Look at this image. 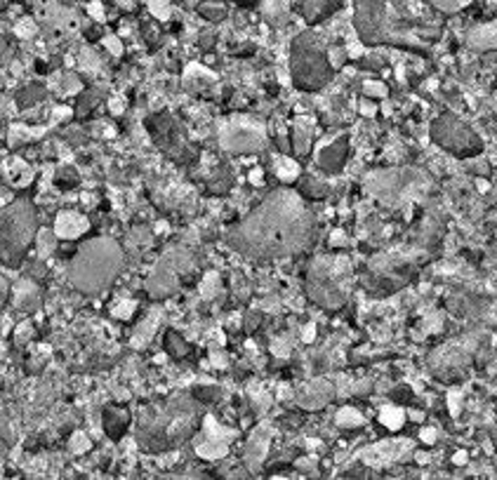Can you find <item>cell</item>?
<instances>
[{"label":"cell","mask_w":497,"mask_h":480,"mask_svg":"<svg viewBox=\"0 0 497 480\" xmlns=\"http://www.w3.org/2000/svg\"><path fill=\"white\" fill-rule=\"evenodd\" d=\"M415 459H418L420 464H427V462H429V457H427V455H422V452H418V455H415Z\"/></svg>","instance_id":"obj_49"},{"label":"cell","mask_w":497,"mask_h":480,"mask_svg":"<svg viewBox=\"0 0 497 480\" xmlns=\"http://www.w3.org/2000/svg\"><path fill=\"white\" fill-rule=\"evenodd\" d=\"M17 36H22V38H29V36H33V33H36V24L33 22H22V26H17Z\"/></svg>","instance_id":"obj_38"},{"label":"cell","mask_w":497,"mask_h":480,"mask_svg":"<svg viewBox=\"0 0 497 480\" xmlns=\"http://www.w3.org/2000/svg\"><path fill=\"white\" fill-rule=\"evenodd\" d=\"M316 337V327L314 325H306V330H304V342H311Z\"/></svg>","instance_id":"obj_46"},{"label":"cell","mask_w":497,"mask_h":480,"mask_svg":"<svg viewBox=\"0 0 497 480\" xmlns=\"http://www.w3.org/2000/svg\"><path fill=\"white\" fill-rule=\"evenodd\" d=\"M467 45L476 52L497 50V19L474 26V29L467 33Z\"/></svg>","instance_id":"obj_17"},{"label":"cell","mask_w":497,"mask_h":480,"mask_svg":"<svg viewBox=\"0 0 497 480\" xmlns=\"http://www.w3.org/2000/svg\"><path fill=\"white\" fill-rule=\"evenodd\" d=\"M342 0H299V12L309 24H318L337 12Z\"/></svg>","instance_id":"obj_18"},{"label":"cell","mask_w":497,"mask_h":480,"mask_svg":"<svg viewBox=\"0 0 497 480\" xmlns=\"http://www.w3.org/2000/svg\"><path fill=\"white\" fill-rule=\"evenodd\" d=\"M165 346H167V351H170L174 358L189 353V344H186L177 332H167V337H165Z\"/></svg>","instance_id":"obj_28"},{"label":"cell","mask_w":497,"mask_h":480,"mask_svg":"<svg viewBox=\"0 0 497 480\" xmlns=\"http://www.w3.org/2000/svg\"><path fill=\"white\" fill-rule=\"evenodd\" d=\"M193 273V257L184 247H172L160 257L153 273L146 280V292L151 299H165L177 292Z\"/></svg>","instance_id":"obj_7"},{"label":"cell","mask_w":497,"mask_h":480,"mask_svg":"<svg viewBox=\"0 0 497 480\" xmlns=\"http://www.w3.org/2000/svg\"><path fill=\"white\" fill-rule=\"evenodd\" d=\"M146 5H149V12L160 22H167L170 19V0H146Z\"/></svg>","instance_id":"obj_29"},{"label":"cell","mask_w":497,"mask_h":480,"mask_svg":"<svg viewBox=\"0 0 497 480\" xmlns=\"http://www.w3.org/2000/svg\"><path fill=\"white\" fill-rule=\"evenodd\" d=\"M5 172H8V170H5ZM5 177H8L10 186L26 188L33 181V170L24 163L22 158H15V160H12V165H10V172L5 174Z\"/></svg>","instance_id":"obj_20"},{"label":"cell","mask_w":497,"mask_h":480,"mask_svg":"<svg viewBox=\"0 0 497 480\" xmlns=\"http://www.w3.org/2000/svg\"><path fill=\"white\" fill-rule=\"evenodd\" d=\"M290 3L292 0H259V10L269 22H283L290 12Z\"/></svg>","instance_id":"obj_21"},{"label":"cell","mask_w":497,"mask_h":480,"mask_svg":"<svg viewBox=\"0 0 497 480\" xmlns=\"http://www.w3.org/2000/svg\"><path fill=\"white\" fill-rule=\"evenodd\" d=\"M111 313L116 316V318H123V320H127L132 313H134V301L130 299H125V301H118L116 306L111 309Z\"/></svg>","instance_id":"obj_32"},{"label":"cell","mask_w":497,"mask_h":480,"mask_svg":"<svg viewBox=\"0 0 497 480\" xmlns=\"http://www.w3.org/2000/svg\"><path fill=\"white\" fill-rule=\"evenodd\" d=\"M36 297H38V290L33 283L29 280H22L17 285V292H15V304H17V309H29V304L36 301Z\"/></svg>","instance_id":"obj_26"},{"label":"cell","mask_w":497,"mask_h":480,"mask_svg":"<svg viewBox=\"0 0 497 480\" xmlns=\"http://www.w3.org/2000/svg\"><path fill=\"white\" fill-rule=\"evenodd\" d=\"M314 238V214L292 188H276L226 231V242L250 259L269 261L299 254Z\"/></svg>","instance_id":"obj_1"},{"label":"cell","mask_w":497,"mask_h":480,"mask_svg":"<svg viewBox=\"0 0 497 480\" xmlns=\"http://www.w3.org/2000/svg\"><path fill=\"white\" fill-rule=\"evenodd\" d=\"M125 261L123 247L113 238H90L69 261V283L83 294H99L116 280Z\"/></svg>","instance_id":"obj_2"},{"label":"cell","mask_w":497,"mask_h":480,"mask_svg":"<svg viewBox=\"0 0 497 480\" xmlns=\"http://www.w3.org/2000/svg\"><path fill=\"white\" fill-rule=\"evenodd\" d=\"M479 188L481 191H488V181H479Z\"/></svg>","instance_id":"obj_51"},{"label":"cell","mask_w":497,"mask_h":480,"mask_svg":"<svg viewBox=\"0 0 497 480\" xmlns=\"http://www.w3.org/2000/svg\"><path fill=\"white\" fill-rule=\"evenodd\" d=\"M453 464H467V452L465 450H460V452H455L453 455Z\"/></svg>","instance_id":"obj_44"},{"label":"cell","mask_w":497,"mask_h":480,"mask_svg":"<svg viewBox=\"0 0 497 480\" xmlns=\"http://www.w3.org/2000/svg\"><path fill=\"white\" fill-rule=\"evenodd\" d=\"M55 238H57V233H38V242H40V254H50L52 249H55Z\"/></svg>","instance_id":"obj_34"},{"label":"cell","mask_w":497,"mask_h":480,"mask_svg":"<svg viewBox=\"0 0 497 480\" xmlns=\"http://www.w3.org/2000/svg\"><path fill=\"white\" fill-rule=\"evenodd\" d=\"M97 94L99 92H95V90H90L87 94H83V99H80V106H78V113H87L92 109V106L97 104Z\"/></svg>","instance_id":"obj_35"},{"label":"cell","mask_w":497,"mask_h":480,"mask_svg":"<svg viewBox=\"0 0 497 480\" xmlns=\"http://www.w3.org/2000/svg\"><path fill=\"white\" fill-rule=\"evenodd\" d=\"M269 445H271V429L266 424H259L245 445V464L250 466V471H257L264 464L269 455Z\"/></svg>","instance_id":"obj_13"},{"label":"cell","mask_w":497,"mask_h":480,"mask_svg":"<svg viewBox=\"0 0 497 480\" xmlns=\"http://www.w3.org/2000/svg\"><path fill=\"white\" fill-rule=\"evenodd\" d=\"M125 106V104H123ZM123 106H120V101H111V109H113V113H120L123 111Z\"/></svg>","instance_id":"obj_48"},{"label":"cell","mask_w":497,"mask_h":480,"mask_svg":"<svg viewBox=\"0 0 497 480\" xmlns=\"http://www.w3.org/2000/svg\"><path fill=\"white\" fill-rule=\"evenodd\" d=\"M411 452H413V441H382L361 452V459H363L368 466L382 469V466L399 462V459L411 455Z\"/></svg>","instance_id":"obj_12"},{"label":"cell","mask_w":497,"mask_h":480,"mask_svg":"<svg viewBox=\"0 0 497 480\" xmlns=\"http://www.w3.org/2000/svg\"><path fill=\"white\" fill-rule=\"evenodd\" d=\"M87 10H90V15L97 19V22H104V8L102 3H90L87 5Z\"/></svg>","instance_id":"obj_41"},{"label":"cell","mask_w":497,"mask_h":480,"mask_svg":"<svg viewBox=\"0 0 497 480\" xmlns=\"http://www.w3.org/2000/svg\"><path fill=\"white\" fill-rule=\"evenodd\" d=\"M273 170H276V177L283 184H292V181L299 179V165L292 158H288V155H276L273 158Z\"/></svg>","instance_id":"obj_22"},{"label":"cell","mask_w":497,"mask_h":480,"mask_svg":"<svg viewBox=\"0 0 497 480\" xmlns=\"http://www.w3.org/2000/svg\"><path fill=\"white\" fill-rule=\"evenodd\" d=\"M104 45L111 50V55H120V52H123V45H120V43H118V38H113V36L106 38V40H104Z\"/></svg>","instance_id":"obj_42"},{"label":"cell","mask_w":497,"mask_h":480,"mask_svg":"<svg viewBox=\"0 0 497 480\" xmlns=\"http://www.w3.org/2000/svg\"><path fill=\"white\" fill-rule=\"evenodd\" d=\"M427 3L443 15H455V12L465 10L467 5H472V0H427Z\"/></svg>","instance_id":"obj_27"},{"label":"cell","mask_w":497,"mask_h":480,"mask_svg":"<svg viewBox=\"0 0 497 480\" xmlns=\"http://www.w3.org/2000/svg\"><path fill=\"white\" fill-rule=\"evenodd\" d=\"M363 415H361L356 408H342L337 412V417H335V424L340 426V429H359V426H363Z\"/></svg>","instance_id":"obj_24"},{"label":"cell","mask_w":497,"mask_h":480,"mask_svg":"<svg viewBox=\"0 0 497 480\" xmlns=\"http://www.w3.org/2000/svg\"><path fill=\"white\" fill-rule=\"evenodd\" d=\"M290 73H292L295 87L304 92L321 90V87L328 85V80L333 78L330 55H328L323 40L316 36L314 31L299 33V36L292 40Z\"/></svg>","instance_id":"obj_3"},{"label":"cell","mask_w":497,"mask_h":480,"mask_svg":"<svg viewBox=\"0 0 497 480\" xmlns=\"http://www.w3.org/2000/svg\"><path fill=\"white\" fill-rule=\"evenodd\" d=\"M311 141H314V120L302 116L295 120L292 125V146H295V153L297 155H304L309 153L311 148Z\"/></svg>","instance_id":"obj_19"},{"label":"cell","mask_w":497,"mask_h":480,"mask_svg":"<svg viewBox=\"0 0 497 480\" xmlns=\"http://www.w3.org/2000/svg\"><path fill=\"white\" fill-rule=\"evenodd\" d=\"M340 242H344V235L335 233V235H333V240H330V245H340Z\"/></svg>","instance_id":"obj_47"},{"label":"cell","mask_w":497,"mask_h":480,"mask_svg":"<svg viewBox=\"0 0 497 480\" xmlns=\"http://www.w3.org/2000/svg\"><path fill=\"white\" fill-rule=\"evenodd\" d=\"M191 429H193V405L174 401L160 415L149 419L144 424V429L139 431V436L146 438V443L158 441V448H170V445L182 443L184 436L191 434Z\"/></svg>","instance_id":"obj_6"},{"label":"cell","mask_w":497,"mask_h":480,"mask_svg":"<svg viewBox=\"0 0 497 480\" xmlns=\"http://www.w3.org/2000/svg\"><path fill=\"white\" fill-rule=\"evenodd\" d=\"M432 139L434 144H439L458 158H472V155H479L483 151V141L479 134L453 113H443L441 118L434 120Z\"/></svg>","instance_id":"obj_8"},{"label":"cell","mask_w":497,"mask_h":480,"mask_svg":"<svg viewBox=\"0 0 497 480\" xmlns=\"http://www.w3.org/2000/svg\"><path fill=\"white\" fill-rule=\"evenodd\" d=\"M328 55H330V64H333V69H340V66L344 64V52H342V50H335V47H333V50L328 52Z\"/></svg>","instance_id":"obj_40"},{"label":"cell","mask_w":497,"mask_h":480,"mask_svg":"<svg viewBox=\"0 0 497 480\" xmlns=\"http://www.w3.org/2000/svg\"><path fill=\"white\" fill-rule=\"evenodd\" d=\"M333 384L330 382H325V380H316L311 384H306L304 389L297 394V403L302 405V408H306V410H318V408H323V405L330 401L333 398Z\"/></svg>","instance_id":"obj_16"},{"label":"cell","mask_w":497,"mask_h":480,"mask_svg":"<svg viewBox=\"0 0 497 480\" xmlns=\"http://www.w3.org/2000/svg\"><path fill=\"white\" fill-rule=\"evenodd\" d=\"M302 191H311V193H309V195H314V198H323V195L328 193V188L325 186H318V184H316V181H306V184L304 186H302Z\"/></svg>","instance_id":"obj_36"},{"label":"cell","mask_w":497,"mask_h":480,"mask_svg":"<svg viewBox=\"0 0 497 480\" xmlns=\"http://www.w3.org/2000/svg\"><path fill=\"white\" fill-rule=\"evenodd\" d=\"M361 113H363V116H375V113H377V106L375 104H370V101H361Z\"/></svg>","instance_id":"obj_43"},{"label":"cell","mask_w":497,"mask_h":480,"mask_svg":"<svg viewBox=\"0 0 497 480\" xmlns=\"http://www.w3.org/2000/svg\"><path fill=\"white\" fill-rule=\"evenodd\" d=\"M389 0H354V29L363 45L401 43L389 29Z\"/></svg>","instance_id":"obj_9"},{"label":"cell","mask_w":497,"mask_h":480,"mask_svg":"<svg viewBox=\"0 0 497 480\" xmlns=\"http://www.w3.org/2000/svg\"><path fill=\"white\" fill-rule=\"evenodd\" d=\"M460 398H462V394H460V391H450V394H448V405H450V415H455V417H458V415H460Z\"/></svg>","instance_id":"obj_37"},{"label":"cell","mask_w":497,"mask_h":480,"mask_svg":"<svg viewBox=\"0 0 497 480\" xmlns=\"http://www.w3.org/2000/svg\"><path fill=\"white\" fill-rule=\"evenodd\" d=\"M247 179H250V184H257V186L262 184V181H264V179H262V170H259V167H257V170H252Z\"/></svg>","instance_id":"obj_45"},{"label":"cell","mask_w":497,"mask_h":480,"mask_svg":"<svg viewBox=\"0 0 497 480\" xmlns=\"http://www.w3.org/2000/svg\"><path fill=\"white\" fill-rule=\"evenodd\" d=\"M57 181H59V186L62 188H71L78 181V177H76V172H73L71 167H62L59 174H57Z\"/></svg>","instance_id":"obj_33"},{"label":"cell","mask_w":497,"mask_h":480,"mask_svg":"<svg viewBox=\"0 0 497 480\" xmlns=\"http://www.w3.org/2000/svg\"><path fill=\"white\" fill-rule=\"evenodd\" d=\"M69 450L76 452V455L90 450V441H87V436H85V434H73L71 441H69Z\"/></svg>","instance_id":"obj_31"},{"label":"cell","mask_w":497,"mask_h":480,"mask_svg":"<svg viewBox=\"0 0 497 480\" xmlns=\"http://www.w3.org/2000/svg\"><path fill=\"white\" fill-rule=\"evenodd\" d=\"M347 153H349V141L344 137H340V139H335L328 146L321 148L318 155H316V163H318L321 170L335 174V172L342 170V165H344Z\"/></svg>","instance_id":"obj_15"},{"label":"cell","mask_w":497,"mask_h":480,"mask_svg":"<svg viewBox=\"0 0 497 480\" xmlns=\"http://www.w3.org/2000/svg\"><path fill=\"white\" fill-rule=\"evenodd\" d=\"M38 238L36 207L29 198H15L3 205V264L10 268L24 261L29 247Z\"/></svg>","instance_id":"obj_4"},{"label":"cell","mask_w":497,"mask_h":480,"mask_svg":"<svg viewBox=\"0 0 497 480\" xmlns=\"http://www.w3.org/2000/svg\"><path fill=\"white\" fill-rule=\"evenodd\" d=\"M349 259L347 257H318L309 266V297L325 309H340L347 301V280L349 273Z\"/></svg>","instance_id":"obj_5"},{"label":"cell","mask_w":497,"mask_h":480,"mask_svg":"<svg viewBox=\"0 0 497 480\" xmlns=\"http://www.w3.org/2000/svg\"><path fill=\"white\" fill-rule=\"evenodd\" d=\"M406 415L408 412L406 410H401V408H394V405H389V408H385L380 412V424L382 426H387L389 431H399L403 424H406Z\"/></svg>","instance_id":"obj_23"},{"label":"cell","mask_w":497,"mask_h":480,"mask_svg":"<svg viewBox=\"0 0 497 480\" xmlns=\"http://www.w3.org/2000/svg\"><path fill=\"white\" fill-rule=\"evenodd\" d=\"M408 415H411L415 422H422V412H408Z\"/></svg>","instance_id":"obj_50"},{"label":"cell","mask_w":497,"mask_h":480,"mask_svg":"<svg viewBox=\"0 0 497 480\" xmlns=\"http://www.w3.org/2000/svg\"><path fill=\"white\" fill-rule=\"evenodd\" d=\"M106 415H109L111 419H106V422H104V429L109 431V436L118 438L120 431H123L125 424H127V415H125L123 410H118V408H106Z\"/></svg>","instance_id":"obj_25"},{"label":"cell","mask_w":497,"mask_h":480,"mask_svg":"<svg viewBox=\"0 0 497 480\" xmlns=\"http://www.w3.org/2000/svg\"><path fill=\"white\" fill-rule=\"evenodd\" d=\"M219 146L229 153H259L266 146V127L254 118L231 116L219 125Z\"/></svg>","instance_id":"obj_10"},{"label":"cell","mask_w":497,"mask_h":480,"mask_svg":"<svg viewBox=\"0 0 497 480\" xmlns=\"http://www.w3.org/2000/svg\"><path fill=\"white\" fill-rule=\"evenodd\" d=\"M87 231H90V221H87L85 214L73 212V209H64V212L57 214V219H55L57 238H62V240H78L80 235H85Z\"/></svg>","instance_id":"obj_14"},{"label":"cell","mask_w":497,"mask_h":480,"mask_svg":"<svg viewBox=\"0 0 497 480\" xmlns=\"http://www.w3.org/2000/svg\"><path fill=\"white\" fill-rule=\"evenodd\" d=\"M436 438H439V434H436V429H422V431H420V441H422V443L434 445V443H436Z\"/></svg>","instance_id":"obj_39"},{"label":"cell","mask_w":497,"mask_h":480,"mask_svg":"<svg viewBox=\"0 0 497 480\" xmlns=\"http://www.w3.org/2000/svg\"><path fill=\"white\" fill-rule=\"evenodd\" d=\"M363 92L368 94V97H375V99H385L389 94L387 85L380 83V80H368V83L363 85Z\"/></svg>","instance_id":"obj_30"},{"label":"cell","mask_w":497,"mask_h":480,"mask_svg":"<svg viewBox=\"0 0 497 480\" xmlns=\"http://www.w3.org/2000/svg\"><path fill=\"white\" fill-rule=\"evenodd\" d=\"M236 436L233 431L224 429L221 424H217L214 417L203 419V431H200V438H196V452L198 457L203 459H221L229 452V441Z\"/></svg>","instance_id":"obj_11"}]
</instances>
